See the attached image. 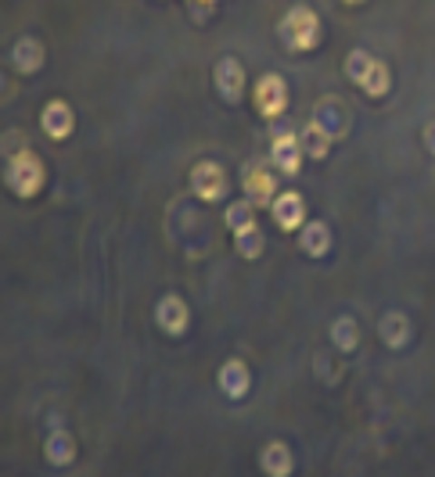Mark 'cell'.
I'll list each match as a JSON object with an SVG mask.
<instances>
[{"label": "cell", "instance_id": "20", "mask_svg": "<svg viewBox=\"0 0 435 477\" xmlns=\"http://www.w3.org/2000/svg\"><path fill=\"white\" fill-rule=\"evenodd\" d=\"M360 91H363L367 97H374V100L389 94V91H392V72H389V65L374 58V65H371V72H367V80H363Z\"/></svg>", "mask_w": 435, "mask_h": 477}, {"label": "cell", "instance_id": "17", "mask_svg": "<svg viewBox=\"0 0 435 477\" xmlns=\"http://www.w3.org/2000/svg\"><path fill=\"white\" fill-rule=\"evenodd\" d=\"M299 248H303L310 259H324L327 252H331V230H327L324 223H306V226L299 230Z\"/></svg>", "mask_w": 435, "mask_h": 477}, {"label": "cell", "instance_id": "18", "mask_svg": "<svg viewBox=\"0 0 435 477\" xmlns=\"http://www.w3.org/2000/svg\"><path fill=\"white\" fill-rule=\"evenodd\" d=\"M331 341H334L338 352H356V345H360V327H356V320H353V316H338V320L331 323Z\"/></svg>", "mask_w": 435, "mask_h": 477}, {"label": "cell", "instance_id": "3", "mask_svg": "<svg viewBox=\"0 0 435 477\" xmlns=\"http://www.w3.org/2000/svg\"><path fill=\"white\" fill-rule=\"evenodd\" d=\"M303 144H299V133L292 129H274V144H270V162L274 169H281L285 176H299L303 169Z\"/></svg>", "mask_w": 435, "mask_h": 477}, {"label": "cell", "instance_id": "15", "mask_svg": "<svg viewBox=\"0 0 435 477\" xmlns=\"http://www.w3.org/2000/svg\"><path fill=\"white\" fill-rule=\"evenodd\" d=\"M378 334H382L385 348H407L411 345V320H407V312H400V309L385 312L378 320Z\"/></svg>", "mask_w": 435, "mask_h": 477}, {"label": "cell", "instance_id": "2", "mask_svg": "<svg viewBox=\"0 0 435 477\" xmlns=\"http://www.w3.org/2000/svg\"><path fill=\"white\" fill-rule=\"evenodd\" d=\"M44 180H47V169H44V162H40L36 151H18L4 166V184H7V191L18 194V197L40 194Z\"/></svg>", "mask_w": 435, "mask_h": 477}, {"label": "cell", "instance_id": "23", "mask_svg": "<svg viewBox=\"0 0 435 477\" xmlns=\"http://www.w3.org/2000/svg\"><path fill=\"white\" fill-rule=\"evenodd\" d=\"M371 65H374V58L363 51V47H356V51H349V58H345V76H349V83H356V87H363V80H367V72H371Z\"/></svg>", "mask_w": 435, "mask_h": 477}, {"label": "cell", "instance_id": "14", "mask_svg": "<svg viewBox=\"0 0 435 477\" xmlns=\"http://www.w3.org/2000/svg\"><path fill=\"white\" fill-rule=\"evenodd\" d=\"M259 471L266 477H292L295 471V456L285 442H266L259 453Z\"/></svg>", "mask_w": 435, "mask_h": 477}, {"label": "cell", "instance_id": "7", "mask_svg": "<svg viewBox=\"0 0 435 477\" xmlns=\"http://www.w3.org/2000/svg\"><path fill=\"white\" fill-rule=\"evenodd\" d=\"M270 212H274L277 230H285V234H299V230L306 226V201H303V194L281 191L274 197Z\"/></svg>", "mask_w": 435, "mask_h": 477}, {"label": "cell", "instance_id": "6", "mask_svg": "<svg viewBox=\"0 0 435 477\" xmlns=\"http://www.w3.org/2000/svg\"><path fill=\"white\" fill-rule=\"evenodd\" d=\"M241 187H245V197H248L256 208H270L274 197H277V176H274L266 166H245Z\"/></svg>", "mask_w": 435, "mask_h": 477}, {"label": "cell", "instance_id": "5", "mask_svg": "<svg viewBox=\"0 0 435 477\" xmlns=\"http://www.w3.org/2000/svg\"><path fill=\"white\" fill-rule=\"evenodd\" d=\"M213 83H217V94L223 97L227 104H237V100L245 97V87H248L245 65H241L237 58H219L217 65H213Z\"/></svg>", "mask_w": 435, "mask_h": 477}, {"label": "cell", "instance_id": "11", "mask_svg": "<svg viewBox=\"0 0 435 477\" xmlns=\"http://www.w3.org/2000/svg\"><path fill=\"white\" fill-rule=\"evenodd\" d=\"M44 58H47V51H44V43L36 36H18L14 47H11V65H14L18 76L40 72L44 69Z\"/></svg>", "mask_w": 435, "mask_h": 477}, {"label": "cell", "instance_id": "24", "mask_svg": "<svg viewBox=\"0 0 435 477\" xmlns=\"http://www.w3.org/2000/svg\"><path fill=\"white\" fill-rule=\"evenodd\" d=\"M188 7H191V14H195V22H206V14H209L213 0H188Z\"/></svg>", "mask_w": 435, "mask_h": 477}, {"label": "cell", "instance_id": "21", "mask_svg": "<svg viewBox=\"0 0 435 477\" xmlns=\"http://www.w3.org/2000/svg\"><path fill=\"white\" fill-rule=\"evenodd\" d=\"M227 226L234 230V234H241V230H248V226H256V205L248 201V197H241V201H234V205H227Z\"/></svg>", "mask_w": 435, "mask_h": 477}, {"label": "cell", "instance_id": "26", "mask_svg": "<svg viewBox=\"0 0 435 477\" xmlns=\"http://www.w3.org/2000/svg\"><path fill=\"white\" fill-rule=\"evenodd\" d=\"M425 144H429V151L435 155V122L432 126H425Z\"/></svg>", "mask_w": 435, "mask_h": 477}, {"label": "cell", "instance_id": "8", "mask_svg": "<svg viewBox=\"0 0 435 477\" xmlns=\"http://www.w3.org/2000/svg\"><path fill=\"white\" fill-rule=\"evenodd\" d=\"M155 323H159L169 338H180V334L188 330V323H191L188 301H184L180 294H162L159 305H155Z\"/></svg>", "mask_w": 435, "mask_h": 477}, {"label": "cell", "instance_id": "19", "mask_svg": "<svg viewBox=\"0 0 435 477\" xmlns=\"http://www.w3.org/2000/svg\"><path fill=\"white\" fill-rule=\"evenodd\" d=\"M299 144H303V155H310V158H327V151H331L334 140H331L324 129L310 119V126L299 133Z\"/></svg>", "mask_w": 435, "mask_h": 477}, {"label": "cell", "instance_id": "13", "mask_svg": "<svg viewBox=\"0 0 435 477\" xmlns=\"http://www.w3.org/2000/svg\"><path fill=\"white\" fill-rule=\"evenodd\" d=\"M40 126H44V133L51 140H65L72 133V126H76V115H72V108L65 100H47V108L40 111Z\"/></svg>", "mask_w": 435, "mask_h": 477}, {"label": "cell", "instance_id": "12", "mask_svg": "<svg viewBox=\"0 0 435 477\" xmlns=\"http://www.w3.org/2000/svg\"><path fill=\"white\" fill-rule=\"evenodd\" d=\"M217 384L230 402H241V398L252 391V374H248V367H245L241 359H230V363H223V367H219Z\"/></svg>", "mask_w": 435, "mask_h": 477}, {"label": "cell", "instance_id": "25", "mask_svg": "<svg viewBox=\"0 0 435 477\" xmlns=\"http://www.w3.org/2000/svg\"><path fill=\"white\" fill-rule=\"evenodd\" d=\"M7 97H11V83H7V76H4V72H0V104H4V100H7Z\"/></svg>", "mask_w": 435, "mask_h": 477}, {"label": "cell", "instance_id": "27", "mask_svg": "<svg viewBox=\"0 0 435 477\" xmlns=\"http://www.w3.org/2000/svg\"><path fill=\"white\" fill-rule=\"evenodd\" d=\"M345 4H363V0H345Z\"/></svg>", "mask_w": 435, "mask_h": 477}, {"label": "cell", "instance_id": "10", "mask_svg": "<svg viewBox=\"0 0 435 477\" xmlns=\"http://www.w3.org/2000/svg\"><path fill=\"white\" fill-rule=\"evenodd\" d=\"M314 122L324 129L331 140H342V137L349 133V115H345V108H342L338 97H321V100H317Z\"/></svg>", "mask_w": 435, "mask_h": 477}, {"label": "cell", "instance_id": "1", "mask_svg": "<svg viewBox=\"0 0 435 477\" xmlns=\"http://www.w3.org/2000/svg\"><path fill=\"white\" fill-rule=\"evenodd\" d=\"M277 33H281V43L288 51H314L321 43V18H317V11L310 4H295L281 18Z\"/></svg>", "mask_w": 435, "mask_h": 477}, {"label": "cell", "instance_id": "9", "mask_svg": "<svg viewBox=\"0 0 435 477\" xmlns=\"http://www.w3.org/2000/svg\"><path fill=\"white\" fill-rule=\"evenodd\" d=\"M191 191H195V197H202L209 205L219 201L227 194V173H223V166H217V162H198L191 169Z\"/></svg>", "mask_w": 435, "mask_h": 477}, {"label": "cell", "instance_id": "4", "mask_svg": "<svg viewBox=\"0 0 435 477\" xmlns=\"http://www.w3.org/2000/svg\"><path fill=\"white\" fill-rule=\"evenodd\" d=\"M256 111L263 115V119H277V115H285V108H288V83L277 76V72H266L259 83H256Z\"/></svg>", "mask_w": 435, "mask_h": 477}, {"label": "cell", "instance_id": "22", "mask_svg": "<svg viewBox=\"0 0 435 477\" xmlns=\"http://www.w3.org/2000/svg\"><path fill=\"white\" fill-rule=\"evenodd\" d=\"M234 248H237V255H241V259H259V255H263V248H266V237H263V230H259V226H248V230L234 234Z\"/></svg>", "mask_w": 435, "mask_h": 477}, {"label": "cell", "instance_id": "16", "mask_svg": "<svg viewBox=\"0 0 435 477\" xmlns=\"http://www.w3.org/2000/svg\"><path fill=\"white\" fill-rule=\"evenodd\" d=\"M76 438L69 434V431H51L47 434V442H44V456H47V463L51 467H69V463H76Z\"/></svg>", "mask_w": 435, "mask_h": 477}]
</instances>
